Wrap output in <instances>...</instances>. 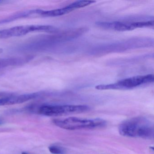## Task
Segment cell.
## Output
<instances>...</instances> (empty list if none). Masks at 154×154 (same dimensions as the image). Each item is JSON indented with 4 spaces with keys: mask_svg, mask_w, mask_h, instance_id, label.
I'll use <instances>...</instances> for the list:
<instances>
[{
    "mask_svg": "<svg viewBox=\"0 0 154 154\" xmlns=\"http://www.w3.org/2000/svg\"><path fill=\"white\" fill-rule=\"evenodd\" d=\"M37 25L21 26L0 30V39L21 36L31 32H37Z\"/></svg>",
    "mask_w": 154,
    "mask_h": 154,
    "instance_id": "5",
    "label": "cell"
},
{
    "mask_svg": "<svg viewBox=\"0 0 154 154\" xmlns=\"http://www.w3.org/2000/svg\"><path fill=\"white\" fill-rule=\"evenodd\" d=\"M22 154H28V153H26V152H22Z\"/></svg>",
    "mask_w": 154,
    "mask_h": 154,
    "instance_id": "13",
    "label": "cell"
},
{
    "mask_svg": "<svg viewBox=\"0 0 154 154\" xmlns=\"http://www.w3.org/2000/svg\"><path fill=\"white\" fill-rule=\"evenodd\" d=\"M119 134L122 136L144 139L153 138L154 128L151 123L145 118H132L122 122L119 127Z\"/></svg>",
    "mask_w": 154,
    "mask_h": 154,
    "instance_id": "1",
    "label": "cell"
},
{
    "mask_svg": "<svg viewBox=\"0 0 154 154\" xmlns=\"http://www.w3.org/2000/svg\"><path fill=\"white\" fill-rule=\"evenodd\" d=\"M17 104L16 96H9L0 99V106Z\"/></svg>",
    "mask_w": 154,
    "mask_h": 154,
    "instance_id": "9",
    "label": "cell"
},
{
    "mask_svg": "<svg viewBox=\"0 0 154 154\" xmlns=\"http://www.w3.org/2000/svg\"><path fill=\"white\" fill-rule=\"evenodd\" d=\"M3 121L2 119H0V125H1V124H3Z\"/></svg>",
    "mask_w": 154,
    "mask_h": 154,
    "instance_id": "11",
    "label": "cell"
},
{
    "mask_svg": "<svg viewBox=\"0 0 154 154\" xmlns=\"http://www.w3.org/2000/svg\"><path fill=\"white\" fill-rule=\"evenodd\" d=\"M3 52V50L2 48H0V54H1Z\"/></svg>",
    "mask_w": 154,
    "mask_h": 154,
    "instance_id": "12",
    "label": "cell"
},
{
    "mask_svg": "<svg viewBox=\"0 0 154 154\" xmlns=\"http://www.w3.org/2000/svg\"><path fill=\"white\" fill-rule=\"evenodd\" d=\"M49 151L52 154H63V150L61 148L57 146H51L48 148Z\"/></svg>",
    "mask_w": 154,
    "mask_h": 154,
    "instance_id": "10",
    "label": "cell"
},
{
    "mask_svg": "<svg viewBox=\"0 0 154 154\" xmlns=\"http://www.w3.org/2000/svg\"><path fill=\"white\" fill-rule=\"evenodd\" d=\"M2 2V1H0V3H1Z\"/></svg>",
    "mask_w": 154,
    "mask_h": 154,
    "instance_id": "14",
    "label": "cell"
},
{
    "mask_svg": "<svg viewBox=\"0 0 154 154\" xmlns=\"http://www.w3.org/2000/svg\"><path fill=\"white\" fill-rule=\"evenodd\" d=\"M96 1H79L73 2L72 4L68 5L67 7L71 11H72L74 10L84 8L91 4H93Z\"/></svg>",
    "mask_w": 154,
    "mask_h": 154,
    "instance_id": "8",
    "label": "cell"
},
{
    "mask_svg": "<svg viewBox=\"0 0 154 154\" xmlns=\"http://www.w3.org/2000/svg\"><path fill=\"white\" fill-rule=\"evenodd\" d=\"M72 12L68 7L53 10L45 11L38 10L37 15L43 17H57L63 16Z\"/></svg>",
    "mask_w": 154,
    "mask_h": 154,
    "instance_id": "7",
    "label": "cell"
},
{
    "mask_svg": "<svg viewBox=\"0 0 154 154\" xmlns=\"http://www.w3.org/2000/svg\"><path fill=\"white\" fill-rule=\"evenodd\" d=\"M154 80L153 74L137 75L122 79L114 83L97 85L95 89L98 90H128L151 83L154 82Z\"/></svg>",
    "mask_w": 154,
    "mask_h": 154,
    "instance_id": "3",
    "label": "cell"
},
{
    "mask_svg": "<svg viewBox=\"0 0 154 154\" xmlns=\"http://www.w3.org/2000/svg\"><path fill=\"white\" fill-rule=\"evenodd\" d=\"M96 24L98 26L101 28L121 32L130 31L135 29V27L133 25V22L127 23L120 21H114L109 22H98Z\"/></svg>",
    "mask_w": 154,
    "mask_h": 154,
    "instance_id": "6",
    "label": "cell"
},
{
    "mask_svg": "<svg viewBox=\"0 0 154 154\" xmlns=\"http://www.w3.org/2000/svg\"><path fill=\"white\" fill-rule=\"evenodd\" d=\"M90 108L84 105H46L41 106L38 110L39 114L46 116H66L89 111Z\"/></svg>",
    "mask_w": 154,
    "mask_h": 154,
    "instance_id": "4",
    "label": "cell"
},
{
    "mask_svg": "<svg viewBox=\"0 0 154 154\" xmlns=\"http://www.w3.org/2000/svg\"><path fill=\"white\" fill-rule=\"evenodd\" d=\"M53 122L57 127L69 130L102 128L106 124L105 120L100 119H89L76 117H70L64 119H55Z\"/></svg>",
    "mask_w": 154,
    "mask_h": 154,
    "instance_id": "2",
    "label": "cell"
}]
</instances>
